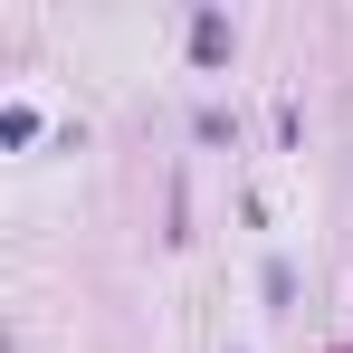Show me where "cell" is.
Returning a JSON list of instances; mask_svg holds the SVG:
<instances>
[{"mask_svg":"<svg viewBox=\"0 0 353 353\" xmlns=\"http://www.w3.org/2000/svg\"><path fill=\"white\" fill-rule=\"evenodd\" d=\"M191 58H201V67L230 58V19H220V10H201V19H191Z\"/></svg>","mask_w":353,"mask_h":353,"instance_id":"6da1fadb","label":"cell"}]
</instances>
